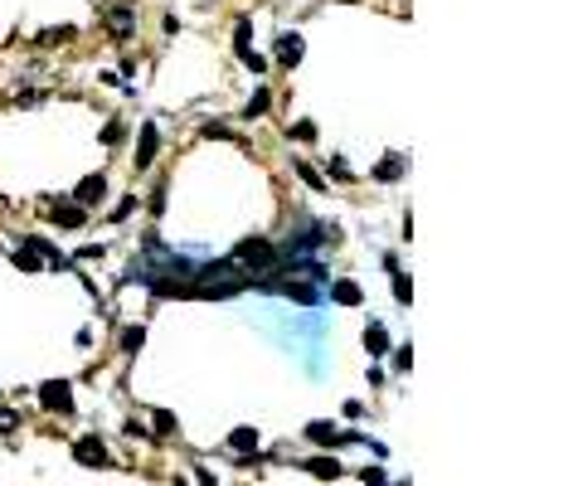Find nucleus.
Masks as SVG:
<instances>
[{
  "instance_id": "4be33fe9",
  "label": "nucleus",
  "mask_w": 583,
  "mask_h": 486,
  "mask_svg": "<svg viewBox=\"0 0 583 486\" xmlns=\"http://www.w3.org/2000/svg\"><path fill=\"white\" fill-rule=\"evenodd\" d=\"M20 428V413L15 408H0V433H15Z\"/></svg>"
},
{
  "instance_id": "2eb2a0df",
  "label": "nucleus",
  "mask_w": 583,
  "mask_h": 486,
  "mask_svg": "<svg viewBox=\"0 0 583 486\" xmlns=\"http://www.w3.org/2000/svg\"><path fill=\"white\" fill-rule=\"evenodd\" d=\"M15 268H24V273H39V268H44V258H39L29 243H20V253H15Z\"/></svg>"
},
{
  "instance_id": "ddd939ff",
  "label": "nucleus",
  "mask_w": 583,
  "mask_h": 486,
  "mask_svg": "<svg viewBox=\"0 0 583 486\" xmlns=\"http://www.w3.org/2000/svg\"><path fill=\"white\" fill-rule=\"evenodd\" d=\"M331 296H336L340 306H360V287H355V283H345V278H340V283H331Z\"/></svg>"
},
{
  "instance_id": "1a4fd4ad",
  "label": "nucleus",
  "mask_w": 583,
  "mask_h": 486,
  "mask_svg": "<svg viewBox=\"0 0 583 486\" xmlns=\"http://www.w3.org/2000/svg\"><path fill=\"white\" fill-rule=\"evenodd\" d=\"M102 194H107V180L102 176H88L83 185H78V204L88 209V204H102Z\"/></svg>"
},
{
  "instance_id": "6ab92c4d",
  "label": "nucleus",
  "mask_w": 583,
  "mask_h": 486,
  "mask_svg": "<svg viewBox=\"0 0 583 486\" xmlns=\"http://www.w3.org/2000/svg\"><path fill=\"white\" fill-rule=\"evenodd\" d=\"M122 136H127V127H122V117H112V122L102 127V146H117Z\"/></svg>"
},
{
  "instance_id": "f8f14e48",
  "label": "nucleus",
  "mask_w": 583,
  "mask_h": 486,
  "mask_svg": "<svg viewBox=\"0 0 583 486\" xmlns=\"http://www.w3.org/2000/svg\"><path fill=\"white\" fill-rule=\"evenodd\" d=\"M306 472H311V477H321V482H331V477H340V462H336V457H311V462H306Z\"/></svg>"
},
{
  "instance_id": "f3484780",
  "label": "nucleus",
  "mask_w": 583,
  "mask_h": 486,
  "mask_svg": "<svg viewBox=\"0 0 583 486\" xmlns=\"http://www.w3.org/2000/svg\"><path fill=\"white\" fill-rule=\"evenodd\" d=\"M141 345H146V326H131V331L122 336V350H127V355H136Z\"/></svg>"
},
{
  "instance_id": "a878e982",
  "label": "nucleus",
  "mask_w": 583,
  "mask_h": 486,
  "mask_svg": "<svg viewBox=\"0 0 583 486\" xmlns=\"http://www.w3.org/2000/svg\"><path fill=\"white\" fill-rule=\"evenodd\" d=\"M394 365H398V370H408V365H413V350H408V345H398V350H394Z\"/></svg>"
},
{
  "instance_id": "dca6fc26",
  "label": "nucleus",
  "mask_w": 583,
  "mask_h": 486,
  "mask_svg": "<svg viewBox=\"0 0 583 486\" xmlns=\"http://www.w3.org/2000/svg\"><path fill=\"white\" fill-rule=\"evenodd\" d=\"M268 107H273V93H268V88H258V93L248 97V107H243V117H263Z\"/></svg>"
},
{
  "instance_id": "a211bd4d",
  "label": "nucleus",
  "mask_w": 583,
  "mask_h": 486,
  "mask_svg": "<svg viewBox=\"0 0 583 486\" xmlns=\"http://www.w3.org/2000/svg\"><path fill=\"white\" fill-rule=\"evenodd\" d=\"M287 136H292V141H316V122H306V117H301V122H292Z\"/></svg>"
},
{
  "instance_id": "aec40b11",
  "label": "nucleus",
  "mask_w": 583,
  "mask_h": 486,
  "mask_svg": "<svg viewBox=\"0 0 583 486\" xmlns=\"http://www.w3.org/2000/svg\"><path fill=\"white\" fill-rule=\"evenodd\" d=\"M394 296H398V301H403V306H408V301H413V283H408V278H403V273H398V268H394Z\"/></svg>"
},
{
  "instance_id": "f257e3e1",
  "label": "nucleus",
  "mask_w": 583,
  "mask_h": 486,
  "mask_svg": "<svg viewBox=\"0 0 583 486\" xmlns=\"http://www.w3.org/2000/svg\"><path fill=\"white\" fill-rule=\"evenodd\" d=\"M39 403L49 413H73V389L64 385V380H44L39 385Z\"/></svg>"
},
{
  "instance_id": "5701e85b",
  "label": "nucleus",
  "mask_w": 583,
  "mask_h": 486,
  "mask_svg": "<svg viewBox=\"0 0 583 486\" xmlns=\"http://www.w3.org/2000/svg\"><path fill=\"white\" fill-rule=\"evenodd\" d=\"M243 69H253V73H263V69H268V59H263V54L253 49V54H243Z\"/></svg>"
},
{
  "instance_id": "6e6552de",
  "label": "nucleus",
  "mask_w": 583,
  "mask_h": 486,
  "mask_svg": "<svg viewBox=\"0 0 583 486\" xmlns=\"http://www.w3.org/2000/svg\"><path fill=\"white\" fill-rule=\"evenodd\" d=\"M229 452H238V457L258 452V428H233L229 433Z\"/></svg>"
},
{
  "instance_id": "20e7f679",
  "label": "nucleus",
  "mask_w": 583,
  "mask_h": 486,
  "mask_svg": "<svg viewBox=\"0 0 583 486\" xmlns=\"http://www.w3.org/2000/svg\"><path fill=\"white\" fill-rule=\"evenodd\" d=\"M49 219H54L59 229H83V224H88V209L73 199V204H54V209H49Z\"/></svg>"
},
{
  "instance_id": "39448f33",
  "label": "nucleus",
  "mask_w": 583,
  "mask_h": 486,
  "mask_svg": "<svg viewBox=\"0 0 583 486\" xmlns=\"http://www.w3.org/2000/svg\"><path fill=\"white\" fill-rule=\"evenodd\" d=\"M156 146H161V131L146 122V127H141V146H136V171H146V166L156 161Z\"/></svg>"
},
{
  "instance_id": "7ed1b4c3",
  "label": "nucleus",
  "mask_w": 583,
  "mask_h": 486,
  "mask_svg": "<svg viewBox=\"0 0 583 486\" xmlns=\"http://www.w3.org/2000/svg\"><path fill=\"white\" fill-rule=\"evenodd\" d=\"M107 29H112V39H131V34H136V10H131V5H112Z\"/></svg>"
},
{
  "instance_id": "9d476101",
  "label": "nucleus",
  "mask_w": 583,
  "mask_h": 486,
  "mask_svg": "<svg viewBox=\"0 0 583 486\" xmlns=\"http://www.w3.org/2000/svg\"><path fill=\"white\" fill-rule=\"evenodd\" d=\"M365 350H370V355H389V331L380 326V321L365 326Z\"/></svg>"
},
{
  "instance_id": "412c9836",
  "label": "nucleus",
  "mask_w": 583,
  "mask_h": 486,
  "mask_svg": "<svg viewBox=\"0 0 583 486\" xmlns=\"http://www.w3.org/2000/svg\"><path fill=\"white\" fill-rule=\"evenodd\" d=\"M292 176H301V180H306V185H311V190H321V185H326V180H321V176H316V171H311V166H296V171H292Z\"/></svg>"
},
{
  "instance_id": "f03ea898",
  "label": "nucleus",
  "mask_w": 583,
  "mask_h": 486,
  "mask_svg": "<svg viewBox=\"0 0 583 486\" xmlns=\"http://www.w3.org/2000/svg\"><path fill=\"white\" fill-rule=\"evenodd\" d=\"M73 462H83V467H107V448H102L97 433H88V438L73 443Z\"/></svg>"
},
{
  "instance_id": "b1692460",
  "label": "nucleus",
  "mask_w": 583,
  "mask_h": 486,
  "mask_svg": "<svg viewBox=\"0 0 583 486\" xmlns=\"http://www.w3.org/2000/svg\"><path fill=\"white\" fill-rule=\"evenodd\" d=\"M156 433H175V418L166 408H156Z\"/></svg>"
},
{
  "instance_id": "423d86ee",
  "label": "nucleus",
  "mask_w": 583,
  "mask_h": 486,
  "mask_svg": "<svg viewBox=\"0 0 583 486\" xmlns=\"http://www.w3.org/2000/svg\"><path fill=\"white\" fill-rule=\"evenodd\" d=\"M301 54H306V44H301V34H292V29H282V34H278V59H282V64H301Z\"/></svg>"
},
{
  "instance_id": "0eeeda50",
  "label": "nucleus",
  "mask_w": 583,
  "mask_h": 486,
  "mask_svg": "<svg viewBox=\"0 0 583 486\" xmlns=\"http://www.w3.org/2000/svg\"><path fill=\"white\" fill-rule=\"evenodd\" d=\"M306 438H311V443H350V433H340V428H336V423H326V418L306 423Z\"/></svg>"
},
{
  "instance_id": "4468645a",
  "label": "nucleus",
  "mask_w": 583,
  "mask_h": 486,
  "mask_svg": "<svg viewBox=\"0 0 583 486\" xmlns=\"http://www.w3.org/2000/svg\"><path fill=\"white\" fill-rule=\"evenodd\" d=\"M233 49H238V59L253 54V20H238V29H233Z\"/></svg>"
},
{
  "instance_id": "9b49d317",
  "label": "nucleus",
  "mask_w": 583,
  "mask_h": 486,
  "mask_svg": "<svg viewBox=\"0 0 583 486\" xmlns=\"http://www.w3.org/2000/svg\"><path fill=\"white\" fill-rule=\"evenodd\" d=\"M398 176H403V156H384V161L375 166V180H380V185H394Z\"/></svg>"
},
{
  "instance_id": "393cba45",
  "label": "nucleus",
  "mask_w": 583,
  "mask_h": 486,
  "mask_svg": "<svg viewBox=\"0 0 583 486\" xmlns=\"http://www.w3.org/2000/svg\"><path fill=\"white\" fill-rule=\"evenodd\" d=\"M331 176H336V180H355V176H350V166H345V161H340V156H336V161H331Z\"/></svg>"
}]
</instances>
